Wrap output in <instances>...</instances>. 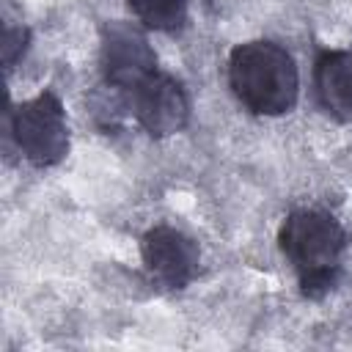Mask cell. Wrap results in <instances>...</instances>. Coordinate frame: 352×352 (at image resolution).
Masks as SVG:
<instances>
[{
    "mask_svg": "<svg viewBox=\"0 0 352 352\" xmlns=\"http://www.w3.org/2000/svg\"><path fill=\"white\" fill-rule=\"evenodd\" d=\"M228 85L236 102L250 113L283 116L297 104L300 72L286 47L267 38H256L231 50Z\"/></svg>",
    "mask_w": 352,
    "mask_h": 352,
    "instance_id": "6da1fadb",
    "label": "cell"
},
{
    "mask_svg": "<svg viewBox=\"0 0 352 352\" xmlns=\"http://www.w3.org/2000/svg\"><path fill=\"white\" fill-rule=\"evenodd\" d=\"M278 245L308 297H322L336 286L346 234L330 212L294 209L278 231Z\"/></svg>",
    "mask_w": 352,
    "mask_h": 352,
    "instance_id": "7a4b0ae2",
    "label": "cell"
},
{
    "mask_svg": "<svg viewBox=\"0 0 352 352\" xmlns=\"http://www.w3.org/2000/svg\"><path fill=\"white\" fill-rule=\"evenodd\" d=\"M11 138L19 154L36 168H52L69 154V126L60 99L52 91L16 104L11 113Z\"/></svg>",
    "mask_w": 352,
    "mask_h": 352,
    "instance_id": "3957f363",
    "label": "cell"
},
{
    "mask_svg": "<svg viewBox=\"0 0 352 352\" xmlns=\"http://www.w3.org/2000/svg\"><path fill=\"white\" fill-rule=\"evenodd\" d=\"M99 63L104 82L121 91H132L140 80L157 72V55L143 28L124 19H113L102 25Z\"/></svg>",
    "mask_w": 352,
    "mask_h": 352,
    "instance_id": "277c9868",
    "label": "cell"
},
{
    "mask_svg": "<svg viewBox=\"0 0 352 352\" xmlns=\"http://www.w3.org/2000/svg\"><path fill=\"white\" fill-rule=\"evenodd\" d=\"M129 96V113L151 138H168L187 126L190 121V99L179 80L162 72H151L140 80Z\"/></svg>",
    "mask_w": 352,
    "mask_h": 352,
    "instance_id": "5b68a950",
    "label": "cell"
},
{
    "mask_svg": "<svg viewBox=\"0 0 352 352\" xmlns=\"http://www.w3.org/2000/svg\"><path fill=\"white\" fill-rule=\"evenodd\" d=\"M140 258L148 278L162 289H184L201 264L195 239L170 226H157L140 239Z\"/></svg>",
    "mask_w": 352,
    "mask_h": 352,
    "instance_id": "8992f818",
    "label": "cell"
},
{
    "mask_svg": "<svg viewBox=\"0 0 352 352\" xmlns=\"http://www.w3.org/2000/svg\"><path fill=\"white\" fill-rule=\"evenodd\" d=\"M319 104L336 121H352V50H324L314 66Z\"/></svg>",
    "mask_w": 352,
    "mask_h": 352,
    "instance_id": "52a82bcc",
    "label": "cell"
},
{
    "mask_svg": "<svg viewBox=\"0 0 352 352\" xmlns=\"http://www.w3.org/2000/svg\"><path fill=\"white\" fill-rule=\"evenodd\" d=\"M132 14L148 30L173 33L187 22V0H129Z\"/></svg>",
    "mask_w": 352,
    "mask_h": 352,
    "instance_id": "ba28073f",
    "label": "cell"
},
{
    "mask_svg": "<svg viewBox=\"0 0 352 352\" xmlns=\"http://www.w3.org/2000/svg\"><path fill=\"white\" fill-rule=\"evenodd\" d=\"M30 41V30L22 19L11 16V3H3V63L6 69H14V63L25 55Z\"/></svg>",
    "mask_w": 352,
    "mask_h": 352,
    "instance_id": "9c48e42d",
    "label": "cell"
}]
</instances>
